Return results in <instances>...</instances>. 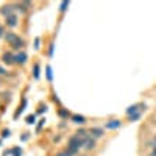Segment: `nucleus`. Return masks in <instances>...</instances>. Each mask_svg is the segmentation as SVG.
<instances>
[{
	"label": "nucleus",
	"instance_id": "25",
	"mask_svg": "<svg viewBox=\"0 0 156 156\" xmlns=\"http://www.w3.org/2000/svg\"><path fill=\"white\" fill-rule=\"evenodd\" d=\"M5 34V31H3V27H0V36H3Z\"/></svg>",
	"mask_w": 156,
	"mask_h": 156
},
{
	"label": "nucleus",
	"instance_id": "22",
	"mask_svg": "<svg viewBox=\"0 0 156 156\" xmlns=\"http://www.w3.org/2000/svg\"><path fill=\"white\" fill-rule=\"evenodd\" d=\"M3 137H8L9 136V131H8V129H5V131H3V134H2Z\"/></svg>",
	"mask_w": 156,
	"mask_h": 156
},
{
	"label": "nucleus",
	"instance_id": "15",
	"mask_svg": "<svg viewBox=\"0 0 156 156\" xmlns=\"http://www.w3.org/2000/svg\"><path fill=\"white\" fill-rule=\"evenodd\" d=\"M128 117H129V120H131V122H136V120H139L140 112H136V114H133V115H128Z\"/></svg>",
	"mask_w": 156,
	"mask_h": 156
},
{
	"label": "nucleus",
	"instance_id": "18",
	"mask_svg": "<svg viewBox=\"0 0 156 156\" xmlns=\"http://www.w3.org/2000/svg\"><path fill=\"white\" fill-rule=\"evenodd\" d=\"M56 156H72V154H70V153H69V151L66 150V151H59V153H58Z\"/></svg>",
	"mask_w": 156,
	"mask_h": 156
},
{
	"label": "nucleus",
	"instance_id": "7",
	"mask_svg": "<svg viewBox=\"0 0 156 156\" xmlns=\"http://www.w3.org/2000/svg\"><path fill=\"white\" fill-rule=\"evenodd\" d=\"M120 125H122L120 120H109V122H106V128L108 129H115V128H119Z\"/></svg>",
	"mask_w": 156,
	"mask_h": 156
},
{
	"label": "nucleus",
	"instance_id": "9",
	"mask_svg": "<svg viewBox=\"0 0 156 156\" xmlns=\"http://www.w3.org/2000/svg\"><path fill=\"white\" fill-rule=\"evenodd\" d=\"M2 61H3L5 64H12V62H14V56L6 51V53H3V56H2Z\"/></svg>",
	"mask_w": 156,
	"mask_h": 156
},
{
	"label": "nucleus",
	"instance_id": "10",
	"mask_svg": "<svg viewBox=\"0 0 156 156\" xmlns=\"http://www.w3.org/2000/svg\"><path fill=\"white\" fill-rule=\"evenodd\" d=\"M90 136H92L94 139H95V137H101V136H103V129H101V128H97V126L92 128V129H90Z\"/></svg>",
	"mask_w": 156,
	"mask_h": 156
},
{
	"label": "nucleus",
	"instance_id": "16",
	"mask_svg": "<svg viewBox=\"0 0 156 156\" xmlns=\"http://www.w3.org/2000/svg\"><path fill=\"white\" fill-rule=\"evenodd\" d=\"M33 76L39 78V66H37V64H34V67H33Z\"/></svg>",
	"mask_w": 156,
	"mask_h": 156
},
{
	"label": "nucleus",
	"instance_id": "14",
	"mask_svg": "<svg viewBox=\"0 0 156 156\" xmlns=\"http://www.w3.org/2000/svg\"><path fill=\"white\" fill-rule=\"evenodd\" d=\"M25 105H27V100H25V98H23V100H22V105H20V108L17 109V112H16V115H14V117H19V114H20V112L23 111V108H25Z\"/></svg>",
	"mask_w": 156,
	"mask_h": 156
},
{
	"label": "nucleus",
	"instance_id": "11",
	"mask_svg": "<svg viewBox=\"0 0 156 156\" xmlns=\"http://www.w3.org/2000/svg\"><path fill=\"white\" fill-rule=\"evenodd\" d=\"M11 45H12V48H16V50H19V48H22V47L25 45V42H23V39L17 37L16 41H14V44H11Z\"/></svg>",
	"mask_w": 156,
	"mask_h": 156
},
{
	"label": "nucleus",
	"instance_id": "6",
	"mask_svg": "<svg viewBox=\"0 0 156 156\" xmlns=\"http://www.w3.org/2000/svg\"><path fill=\"white\" fill-rule=\"evenodd\" d=\"M17 37H19V36H17V34H14L12 31L5 33V39H6V42H9V44H14V41H16Z\"/></svg>",
	"mask_w": 156,
	"mask_h": 156
},
{
	"label": "nucleus",
	"instance_id": "19",
	"mask_svg": "<svg viewBox=\"0 0 156 156\" xmlns=\"http://www.w3.org/2000/svg\"><path fill=\"white\" fill-rule=\"evenodd\" d=\"M27 123H34V115H28L27 117Z\"/></svg>",
	"mask_w": 156,
	"mask_h": 156
},
{
	"label": "nucleus",
	"instance_id": "3",
	"mask_svg": "<svg viewBox=\"0 0 156 156\" xmlns=\"http://www.w3.org/2000/svg\"><path fill=\"white\" fill-rule=\"evenodd\" d=\"M14 62H16V64H20V66H22V64H25V62H27V53H23V51L17 53V55L14 56Z\"/></svg>",
	"mask_w": 156,
	"mask_h": 156
},
{
	"label": "nucleus",
	"instance_id": "1",
	"mask_svg": "<svg viewBox=\"0 0 156 156\" xmlns=\"http://www.w3.org/2000/svg\"><path fill=\"white\" fill-rule=\"evenodd\" d=\"M81 147H84V139H80L76 134L75 136H72L70 139H69V144H67V151L73 156V154H76L78 151H80V148Z\"/></svg>",
	"mask_w": 156,
	"mask_h": 156
},
{
	"label": "nucleus",
	"instance_id": "13",
	"mask_svg": "<svg viewBox=\"0 0 156 156\" xmlns=\"http://www.w3.org/2000/svg\"><path fill=\"white\" fill-rule=\"evenodd\" d=\"M11 9H12V6H9V5H8V6H3V8H2V14H5L6 17L11 16Z\"/></svg>",
	"mask_w": 156,
	"mask_h": 156
},
{
	"label": "nucleus",
	"instance_id": "4",
	"mask_svg": "<svg viewBox=\"0 0 156 156\" xmlns=\"http://www.w3.org/2000/svg\"><path fill=\"white\" fill-rule=\"evenodd\" d=\"M94 147H95V139H94L92 136H87V137L84 139V148L92 150Z\"/></svg>",
	"mask_w": 156,
	"mask_h": 156
},
{
	"label": "nucleus",
	"instance_id": "17",
	"mask_svg": "<svg viewBox=\"0 0 156 156\" xmlns=\"http://www.w3.org/2000/svg\"><path fill=\"white\" fill-rule=\"evenodd\" d=\"M69 5H70L69 2H62V3H61V6H59V11H61V12H64V11H66V8H67Z\"/></svg>",
	"mask_w": 156,
	"mask_h": 156
},
{
	"label": "nucleus",
	"instance_id": "20",
	"mask_svg": "<svg viewBox=\"0 0 156 156\" xmlns=\"http://www.w3.org/2000/svg\"><path fill=\"white\" fill-rule=\"evenodd\" d=\"M47 76H48V80H51V72H50V67H47Z\"/></svg>",
	"mask_w": 156,
	"mask_h": 156
},
{
	"label": "nucleus",
	"instance_id": "5",
	"mask_svg": "<svg viewBox=\"0 0 156 156\" xmlns=\"http://www.w3.org/2000/svg\"><path fill=\"white\" fill-rule=\"evenodd\" d=\"M6 25H8V27H16V25H17V16L16 14L8 16L6 17Z\"/></svg>",
	"mask_w": 156,
	"mask_h": 156
},
{
	"label": "nucleus",
	"instance_id": "12",
	"mask_svg": "<svg viewBox=\"0 0 156 156\" xmlns=\"http://www.w3.org/2000/svg\"><path fill=\"white\" fill-rule=\"evenodd\" d=\"M17 8L20 11H27L30 8V2H22V3H17Z\"/></svg>",
	"mask_w": 156,
	"mask_h": 156
},
{
	"label": "nucleus",
	"instance_id": "23",
	"mask_svg": "<svg viewBox=\"0 0 156 156\" xmlns=\"http://www.w3.org/2000/svg\"><path fill=\"white\" fill-rule=\"evenodd\" d=\"M14 154H16V156H20V150L16 148V150H14Z\"/></svg>",
	"mask_w": 156,
	"mask_h": 156
},
{
	"label": "nucleus",
	"instance_id": "21",
	"mask_svg": "<svg viewBox=\"0 0 156 156\" xmlns=\"http://www.w3.org/2000/svg\"><path fill=\"white\" fill-rule=\"evenodd\" d=\"M150 156H156V145L153 147V150H151V153H150Z\"/></svg>",
	"mask_w": 156,
	"mask_h": 156
},
{
	"label": "nucleus",
	"instance_id": "8",
	"mask_svg": "<svg viewBox=\"0 0 156 156\" xmlns=\"http://www.w3.org/2000/svg\"><path fill=\"white\" fill-rule=\"evenodd\" d=\"M72 122L73 123H84L86 122V117L84 115H80V114H73L72 115Z\"/></svg>",
	"mask_w": 156,
	"mask_h": 156
},
{
	"label": "nucleus",
	"instance_id": "2",
	"mask_svg": "<svg viewBox=\"0 0 156 156\" xmlns=\"http://www.w3.org/2000/svg\"><path fill=\"white\" fill-rule=\"evenodd\" d=\"M140 108H145V105H144V103H137V105L129 106V108L126 109V115H133V114L139 112V111H140Z\"/></svg>",
	"mask_w": 156,
	"mask_h": 156
},
{
	"label": "nucleus",
	"instance_id": "24",
	"mask_svg": "<svg viewBox=\"0 0 156 156\" xmlns=\"http://www.w3.org/2000/svg\"><path fill=\"white\" fill-rule=\"evenodd\" d=\"M59 114H61L62 117H66V115H67V112H66V111H59Z\"/></svg>",
	"mask_w": 156,
	"mask_h": 156
}]
</instances>
